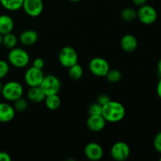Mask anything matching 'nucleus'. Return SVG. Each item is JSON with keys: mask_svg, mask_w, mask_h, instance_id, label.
<instances>
[{"mask_svg": "<svg viewBox=\"0 0 161 161\" xmlns=\"http://www.w3.org/2000/svg\"><path fill=\"white\" fill-rule=\"evenodd\" d=\"M83 69L78 63L69 68V75L72 80H78L83 76Z\"/></svg>", "mask_w": 161, "mask_h": 161, "instance_id": "412c9836", "label": "nucleus"}, {"mask_svg": "<svg viewBox=\"0 0 161 161\" xmlns=\"http://www.w3.org/2000/svg\"><path fill=\"white\" fill-rule=\"evenodd\" d=\"M0 161H11V157L6 152H0Z\"/></svg>", "mask_w": 161, "mask_h": 161, "instance_id": "c756f323", "label": "nucleus"}, {"mask_svg": "<svg viewBox=\"0 0 161 161\" xmlns=\"http://www.w3.org/2000/svg\"><path fill=\"white\" fill-rule=\"evenodd\" d=\"M160 161H161V157H160Z\"/></svg>", "mask_w": 161, "mask_h": 161, "instance_id": "e433bc0d", "label": "nucleus"}, {"mask_svg": "<svg viewBox=\"0 0 161 161\" xmlns=\"http://www.w3.org/2000/svg\"><path fill=\"white\" fill-rule=\"evenodd\" d=\"M111 157L116 161H124L130 154V149L128 145L124 142H117L111 148Z\"/></svg>", "mask_w": 161, "mask_h": 161, "instance_id": "6e6552de", "label": "nucleus"}, {"mask_svg": "<svg viewBox=\"0 0 161 161\" xmlns=\"http://www.w3.org/2000/svg\"><path fill=\"white\" fill-rule=\"evenodd\" d=\"M89 69L93 75L98 77H105L110 69L109 64L103 58H92L89 62Z\"/></svg>", "mask_w": 161, "mask_h": 161, "instance_id": "423d86ee", "label": "nucleus"}, {"mask_svg": "<svg viewBox=\"0 0 161 161\" xmlns=\"http://www.w3.org/2000/svg\"><path fill=\"white\" fill-rule=\"evenodd\" d=\"M58 60L61 64L68 68L78 63V54L73 47L66 46L62 47L58 53Z\"/></svg>", "mask_w": 161, "mask_h": 161, "instance_id": "20e7f679", "label": "nucleus"}, {"mask_svg": "<svg viewBox=\"0 0 161 161\" xmlns=\"http://www.w3.org/2000/svg\"><path fill=\"white\" fill-rule=\"evenodd\" d=\"M103 149L99 144L96 142H90L85 146L84 154L90 160H100L103 157Z\"/></svg>", "mask_w": 161, "mask_h": 161, "instance_id": "9b49d317", "label": "nucleus"}, {"mask_svg": "<svg viewBox=\"0 0 161 161\" xmlns=\"http://www.w3.org/2000/svg\"><path fill=\"white\" fill-rule=\"evenodd\" d=\"M121 18L127 22L132 21L137 18V11L131 7L125 8L121 12Z\"/></svg>", "mask_w": 161, "mask_h": 161, "instance_id": "4be33fe9", "label": "nucleus"}, {"mask_svg": "<svg viewBox=\"0 0 161 161\" xmlns=\"http://www.w3.org/2000/svg\"><path fill=\"white\" fill-rule=\"evenodd\" d=\"M14 108L15 111L19 112V113H22V112L25 111L28 108V102L23 97H20V98L17 99L14 102Z\"/></svg>", "mask_w": 161, "mask_h": 161, "instance_id": "b1692460", "label": "nucleus"}, {"mask_svg": "<svg viewBox=\"0 0 161 161\" xmlns=\"http://www.w3.org/2000/svg\"><path fill=\"white\" fill-rule=\"evenodd\" d=\"M126 109L124 105L116 101H110L105 105H102V115L106 122H119L124 118Z\"/></svg>", "mask_w": 161, "mask_h": 161, "instance_id": "f257e3e1", "label": "nucleus"}, {"mask_svg": "<svg viewBox=\"0 0 161 161\" xmlns=\"http://www.w3.org/2000/svg\"><path fill=\"white\" fill-rule=\"evenodd\" d=\"M106 124V120L102 115H89L86 120V126L94 132H99L103 130Z\"/></svg>", "mask_w": 161, "mask_h": 161, "instance_id": "f8f14e48", "label": "nucleus"}, {"mask_svg": "<svg viewBox=\"0 0 161 161\" xmlns=\"http://www.w3.org/2000/svg\"><path fill=\"white\" fill-rule=\"evenodd\" d=\"M2 39H3V35L0 33V46L2 45Z\"/></svg>", "mask_w": 161, "mask_h": 161, "instance_id": "f704fd0d", "label": "nucleus"}, {"mask_svg": "<svg viewBox=\"0 0 161 161\" xmlns=\"http://www.w3.org/2000/svg\"><path fill=\"white\" fill-rule=\"evenodd\" d=\"M157 71H158L159 75L161 76V58L160 59V61H158V64H157Z\"/></svg>", "mask_w": 161, "mask_h": 161, "instance_id": "473e14b6", "label": "nucleus"}, {"mask_svg": "<svg viewBox=\"0 0 161 161\" xmlns=\"http://www.w3.org/2000/svg\"><path fill=\"white\" fill-rule=\"evenodd\" d=\"M134 3V4L135 5V6H143V5H145L146 3V2H147V0H132Z\"/></svg>", "mask_w": 161, "mask_h": 161, "instance_id": "7c9ffc66", "label": "nucleus"}, {"mask_svg": "<svg viewBox=\"0 0 161 161\" xmlns=\"http://www.w3.org/2000/svg\"><path fill=\"white\" fill-rule=\"evenodd\" d=\"M120 46L123 50L127 53H131L138 47V39L133 35L126 34L121 39Z\"/></svg>", "mask_w": 161, "mask_h": 161, "instance_id": "ddd939ff", "label": "nucleus"}, {"mask_svg": "<svg viewBox=\"0 0 161 161\" xmlns=\"http://www.w3.org/2000/svg\"><path fill=\"white\" fill-rule=\"evenodd\" d=\"M24 0H0V3L5 9L10 11L18 10L22 8Z\"/></svg>", "mask_w": 161, "mask_h": 161, "instance_id": "aec40b11", "label": "nucleus"}, {"mask_svg": "<svg viewBox=\"0 0 161 161\" xmlns=\"http://www.w3.org/2000/svg\"><path fill=\"white\" fill-rule=\"evenodd\" d=\"M39 39V35L35 30L28 29L22 31L19 36V40L23 45L31 46L36 43Z\"/></svg>", "mask_w": 161, "mask_h": 161, "instance_id": "2eb2a0df", "label": "nucleus"}, {"mask_svg": "<svg viewBox=\"0 0 161 161\" xmlns=\"http://www.w3.org/2000/svg\"><path fill=\"white\" fill-rule=\"evenodd\" d=\"M137 17L144 25H152L157 20V12L153 6L145 4L140 6L137 11Z\"/></svg>", "mask_w": 161, "mask_h": 161, "instance_id": "39448f33", "label": "nucleus"}, {"mask_svg": "<svg viewBox=\"0 0 161 161\" xmlns=\"http://www.w3.org/2000/svg\"><path fill=\"white\" fill-rule=\"evenodd\" d=\"M14 26V20L10 16L7 15V14L0 15V33L2 35L12 32Z\"/></svg>", "mask_w": 161, "mask_h": 161, "instance_id": "f3484780", "label": "nucleus"}, {"mask_svg": "<svg viewBox=\"0 0 161 161\" xmlns=\"http://www.w3.org/2000/svg\"><path fill=\"white\" fill-rule=\"evenodd\" d=\"M69 1L72 2V3H77V2H80L81 1V0H69Z\"/></svg>", "mask_w": 161, "mask_h": 161, "instance_id": "c9c22d12", "label": "nucleus"}, {"mask_svg": "<svg viewBox=\"0 0 161 161\" xmlns=\"http://www.w3.org/2000/svg\"><path fill=\"white\" fill-rule=\"evenodd\" d=\"M8 61L14 67L22 69L26 67L29 63V54L24 49L14 47L9 50L8 54Z\"/></svg>", "mask_w": 161, "mask_h": 161, "instance_id": "f03ea898", "label": "nucleus"}, {"mask_svg": "<svg viewBox=\"0 0 161 161\" xmlns=\"http://www.w3.org/2000/svg\"><path fill=\"white\" fill-rule=\"evenodd\" d=\"M61 81L57 76L53 75H45L40 84V87L46 94V95L57 94L61 90Z\"/></svg>", "mask_w": 161, "mask_h": 161, "instance_id": "0eeeda50", "label": "nucleus"}, {"mask_svg": "<svg viewBox=\"0 0 161 161\" xmlns=\"http://www.w3.org/2000/svg\"><path fill=\"white\" fill-rule=\"evenodd\" d=\"M153 146L156 150L161 154V131L156 135L153 140Z\"/></svg>", "mask_w": 161, "mask_h": 161, "instance_id": "bb28decb", "label": "nucleus"}, {"mask_svg": "<svg viewBox=\"0 0 161 161\" xmlns=\"http://www.w3.org/2000/svg\"><path fill=\"white\" fill-rule=\"evenodd\" d=\"M102 105L98 102L91 104L88 108V114L89 115H102Z\"/></svg>", "mask_w": 161, "mask_h": 161, "instance_id": "393cba45", "label": "nucleus"}, {"mask_svg": "<svg viewBox=\"0 0 161 161\" xmlns=\"http://www.w3.org/2000/svg\"><path fill=\"white\" fill-rule=\"evenodd\" d=\"M32 66L35 68H37V69H42L44 67V61L42 58H37L33 61Z\"/></svg>", "mask_w": 161, "mask_h": 161, "instance_id": "c85d7f7f", "label": "nucleus"}, {"mask_svg": "<svg viewBox=\"0 0 161 161\" xmlns=\"http://www.w3.org/2000/svg\"><path fill=\"white\" fill-rule=\"evenodd\" d=\"M27 97L31 102H35V103H39L45 100L46 94L42 91L40 86H31L27 93Z\"/></svg>", "mask_w": 161, "mask_h": 161, "instance_id": "dca6fc26", "label": "nucleus"}, {"mask_svg": "<svg viewBox=\"0 0 161 161\" xmlns=\"http://www.w3.org/2000/svg\"><path fill=\"white\" fill-rule=\"evenodd\" d=\"M9 70V64L4 60H0V80L6 76Z\"/></svg>", "mask_w": 161, "mask_h": 161, "instance_id": "a878e982", "label": "nucleus"}, {"mask_svg": "<svg viewBox=\"0 0 161 161\" xmlns=\"http://www.w3.org/2000/svg\"><path fill=\"white\" fill-rule=\"evenodd\" d=\"M3 83H2L1 80H0V94H1L2 90H3Z\"/></svg>", "mask_w": 161, "mask_h": 161, "instance_id": "72a5a7b5", "label": "nucleus"}, {"mask_svg": "<svg viewBox=\"0 0 161 161\" xmlns=\"http://www.w3.org/2000/svg\"><path fill=\"white\" fill-rule=\"evenodd\" d=\"M111 99H110L109 96H108L107 94H100V95L97 97V102H98L100 105H104L106 103H108V102H110Z\"/></svg>", "mask_w": 161, "mask_h": 161, "instance_id": "cd10ccee", "label": "nucleus"}, {"mask_svg": "<svg viewBox=\"0 0 161 161\" xmlns=\"http://www.w3.org/2000/svg\"><path fill=\"white\" fill-rule=\"evenodd\" d=\"M157 95H158V97L161 99V76H160V80H159L158 83H157Z\"/></svg>", "mask_w": 161, "mask_h": 161, "instance_id": "2f4dec72", "label": "nucleus"}, {"mask_svg": "<svg viewBox=\"0 0 161 161\" xmlns=\"http://www.w3.org/2000/svg\"><path fill=\"white\" fill-rule=\"evenodd\" d=\"M45 75L43 74L42 69L31 67L25 72V81L29 87L31 86H40Z\"/></svg>", "mask_w": 161, "mask_h": 161, "instance_id": "1a4fd4ad", "label": "nucleus"}, {"mask_svg": "<svg viewBox=\"0 0 161 161\" xmlns=\"http://www.w3.org/2000/svg\"><path fill=\"white\" fill-rule=\"evenodd\" d=\"M17 43V38L14 33L9 32L7 34L3 35L2 39V45L4 46L6 49H11L16 47Z\"/></svg>", "mask_w": 161, "mask_h": 161, "instance_id": "6ab92c4d", "label": "nucleus"}, {"mask_svg": "<svg viewBox=\"0 0 161 161\" xmlns=\"http://www.w3.org/2000/svg\"><path fill=\"white\" fill-rule=\"evenodd\" d=\"M14 106L8 103H0V123H7L12 120L15 116Z\"/></svg>", "mask_w": 161, "mask_h": 161, "instance_id": "4468645a", "label": "nucleus"}, {"mask_svg": "<svg viewBox=\"0 0 161 161\" xmlns=\"http://www.w3.org/2000/svg\"><path fill=\"white\" fill-rule=\"evenodd\" d=\"M22 8L28 16L36 17L43 10V2L42 0H24Z\"/></svg>", "mask_w": 161, "mask_h": 161, "instance_id": "9d476101", "label": "nucleus"}, {"mask_svg": "<svg viewBox=\"0 0 161 161\" xmlns=\"http://www.w3.org/2000/svg\"><path fill=\"white\" fill-rule=\"evenodd\" d=\"M44 102L47 108L50 110H57L61 106V100L58 96V94L47 95Z\"/></svg>", "mask_w": 161, "mask_h": 161, "instance_id": "a211bd4d", "label": "nucleus"}, {"mask_svg": "<svg viewBox=\"0 0 161 161\" xmlns=\"http://www.w3.org/2000/svg\"><path fill=\"white\" fill-rule=\"evenodd\" d=\"M105 77L110 83H117L121 80L122 74L118 69H109Z\"/></svg>", "mask_w": 161, "mask_h": 161, "instance_id": "5701e85b", "label": "nucleus"}, {"mask_svg": "<svg viewBox=\"0 0 161 161\" xmlns=\"http://www.w3.org/2000/svg\"><path fill=\"white\" fill-rule=\"evenodd\" d=\"M24 88L19 82L9 81L3 84L1 94L6 100L14 102L22 97Z\"/></svg>", "mask_w": 161, "mask_h": 161, "instance_id": "7ed1b4c3", "label": "nucleus"}]
</instances>
